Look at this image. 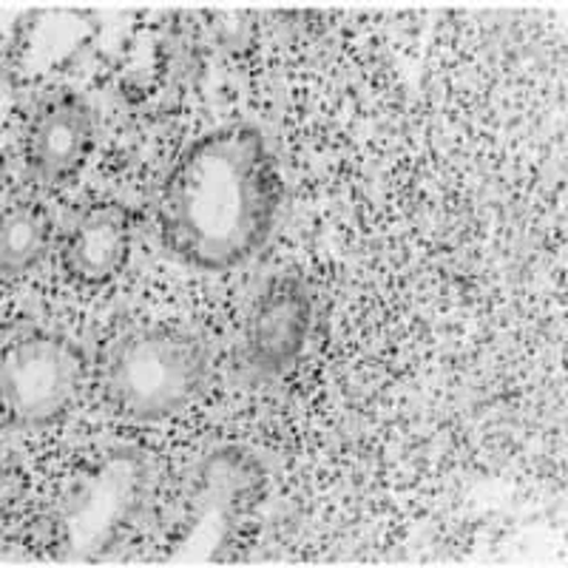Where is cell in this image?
Returning <instances> with one entry per match:
<instances>
[{"instance_id":"obj_3","label":"cell","mask_w":568,"mask_h":568,"mask_svg":"<svg viewBox=\"0 0 568 568\" xmlns=\"http://www.w3.org/2000/svg\"><path fill=\"white\" fill-rule=\"evenodd\" d=\"M105 400L134 424H160L187 409L207 384L205 347L180 327H142L109 349Z\"/></svg>"},{"instance_id":"obj_1","label":"cell","mask_w":568,"mask_h":568,"mask_svg":"<svg viewBox=\"0 0 568 568\" xmlns=\"http://www.w3.org/2000/svg\"><path fill=\"white\" fill-rule=\"evenodd\" d=\"M282 196L276 156L262 131L245 123L207 131L162 182L160 242L194 271H233L267 245Z\"/></svg>"},{"instance_id":"obj_2","label":"cell","mask_w":568,"mask_h":568,"mask_svg":"<svg viewBox=\"0 0 568 568\" xmlns=\"http://www.w3.org/2000/svg\"><path fill=\"white\" fill-rule=\"evenodd\" d=\"M154 486L149 455L134 446H109L85 464L60 497L52 524L60 560H98L145 515Z\"/></svg>"},{"instance_id":"obj_6","label":"cell","mask_w":568,"mask_h":568,"mask_svg":"<svg viewBox=\"0 0 568 568\" xmlns=\"http://www.w3.org/2000/svg\"><path fill=\"white\" fill-rule=\"evenodd\" d=\"M94 111L71 89L49 91L27 131V171L38 185L60 187L85 169L94 151Z\"/></svg>"},{"instance_id":"obj_10","label":"cell","mask_w":568,"mask_h":568,"mask_svg":"<svg viewBox=\"0 0 568 568\" xmlns=\"http://www.w3.org/2000/svg\"><path fill=\"white\" fill-rule=\"evenodd\" d=\"M52 213L40 202H14L0 222V271L7 278L27 276L52 247Z\"/></svg>"},{"instance_id":"obj_9","label":"cell","mask_w":568,"mask_h":568,"mask_svg":"<svg viewBox=\"0 0 568 568\" xmlns=\"http://www.w3.org/2000/svg\"><path fill=\"white\" fill-rule=\"evenodd\" d=\"M98 32V23L89 12H69V9H45L20 20L14 29V60L23 78H49L65 69L83 52Z\"/></svg>"},{"instance_id":"obj_7","label":"cell","mask_w":568,"mask_h":568,"mask_svg":"<svg viewBox=\"0 0 568 568\" xmlns=\"http://www.w3.org/2000/svg\"><path fill=\"white\" fill-rule=\"evenodd\" d=\"M313 327V296L298 276L282 273L256 296L245 324V358L262 378L291 373Z\"/></svg>"},{"instance_id":"obj_5","label":"cell","mask_w":568,"mask_h":568,"mask_svg":"<svg viewBox=\"0 0 568 568\" xmlns=\"http://www.w3.org/2000/svg\"><path fill=\"white\" fill-rule=\"evenodd\" d=\"M85 355L63 333L29 329L0 353L3 415L18 429H45L69 415L80 398Z\"/></svg>"},{"instance_id":"obj_4","label":"cell","mask_w":568,"mask_h":568,"mask_svg":"<svg viewBox=\"0 0 568 568\" xmlns=\"http://www.w3.org/2000/svg\"><path fill=\"white\" fill-rule=\"evenodd\" d=\"M265 466L245 446L227 444L205 455L187 489L185 517L169 549V560H216L265 497Z\"/></svg>"},{"instance_id":"obj_8","label":"cell","mask_w":568,"mask_h":568,"mask_svg":"<svg viewBox=\"0 0 568 568\" xmlns=\"http://www.w3.org/2000/svg\"><path fill=\"white\" fill-rule=\"evenodd\" d=\"M134 216L123 202H94L69 225L60 242V271L80 291H100L129 262Z\"/></svg>"}]
</instances>
